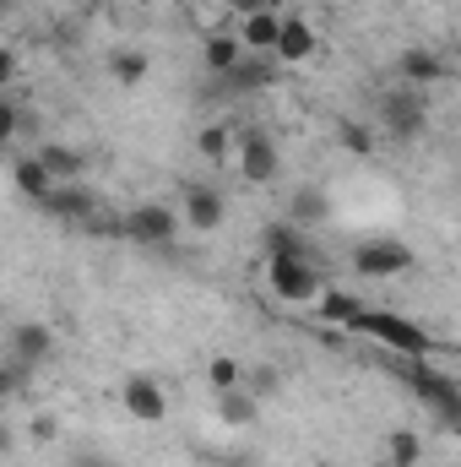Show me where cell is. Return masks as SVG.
<instances>
[{
	"mask_svg": "<svg viewBox=\"0 0 461 467\" xmlns=\"http://www.w3.org/2000/svg\"><path fill=\"white\" fill-rule=\"evenodd\" d=\"M266 288H271L282 305H321L326 277H321V266L310 261V250H299V255H271V261H266Z\"/></svg>",
	"mask_w": 461,
	"mask_h": 467,
	"instance_id": "cell-1",
	"label": "cell"
},
{
	"mask_svg": "<svg viewBox=\"0 0 461 467\" xmlns=\"http://www.w3.org/2000/svg\"><path fill=\"white\" fill-rule=\"evenodd\" d=\"M218 467H261L250 451H229V457H218Z\"/></svg>",
	"mask_w": 461,
	"mask_h": 467,
	"instance_id": "cell-31",
	"label": "cell"
},
{
	"mask_svg": "<svg viewBox=\"0 0 461 467\" xmlns=\"http://www.w3.org/2000/svg\"><path fill=\"white\" fill-rule=\"evenodd\" d=\"M11 185H16V196L22 202H33V207H44L49 196H55V174L44 169V158L38 152H22V158H11Z\"/></svg>",
	"mask_w": 461,
	"mask_h": 467,
	"instance_id": "cell-10",
	"label": "cell"
},
{
	"mask_svg": "<svg viewBox=\"0 0 461 467\" xmlns=\"http://www.w3.org/2000/svg\"><path fill=\"white\" fill-rule=\"evenodd\" d=\"M255 413H261V397L255 391H218V419L229 424V430H244V424H255Z\"/></svg>",
	"mask_w": 461,
	"mask_h": 467,
	"instance_id": "cell-19",
	"label": "cell"
},
{
	"mask_svg": "<svg viewBox=\"0 0 461 467\" xmlns=\"http://www.w3.org/2000/svg\"><path fill=\"white\" fill-rule=\"evenodd\" d=\"M337 136H343V147L353 152V158H369V152H374V130H369L364 119H343Z\"/></svg>",
	"mask_w": 461,
	"mask_h": 467,
	"instance_id": "cell-24",
	"label": "cell"
},
{
	"mask_svg": "<svg viewBox=\"0 0 461 467\" xmlns=\"http://www.w3.org/2000/svg\"><path fill=\"white\" fill-rule=\"evenodd\" d=\"M109 71H115V82H130V88H136V82L147 77V55H141V49H119L115 60H109Z\"/></svg>",
	"mask_w": 461,
	"mask_h": 467,
	"instance_id": "cell-26",
	"label": "cell"
},
{
	"mask_svg": "<svg viewBox=\"0 0 461 467\" xmlns=\"http://www.w3.org/2000/svg\"><path fill=\"white\" fill-rule=\"evenodd\" d=\"M71 467H115L104 451H71Z\"/></svg>",
	"mask_w": 461,
	"mask_h": 467,
	"instance_id": "cell-29",
	"label": "cell"
},
{
	"mask_svg": "<svg viewBox=\"0 0 461 467\" xmlns=\"http://www.w3.org/2000/svg\"><path fill=\"white\" fill-rule=\"evenodd\" d=\"M315 310H321V316H326V321H332V327H358V321H364V316H369V310H364V305H358V299H353V294H343V288H326V294H321V305H315Z\"/></svg>",
	"mask_w": 461,
	"mask_h": 467,
	"instance_id": "cell-21",
	"label": "cell"
},
{
	"mask_svg": "<svg viewBox=\"0 0 461 467\" xmlns=\"http://www.w3.org/2000/svg\"><path fill=\"white\" fill-rule=\"evenodd\" d=\"M299 234L304 229H293V223H271V229H266V250H271V255H299V250H304Z\"/></svg>",
	"mask_w": 461,
	"mask_h": 467,
	"instance_id": "cell-27",
	"label": "cell"
},
{
	"mask_svg": "<svg viewBox=\"0 0 461 467\" xmlns=\"http://www.w3.org/2000/svg\"><path fill=\"white\" fill-rule=\"evenodd\" d=\"M179 213H185V229L196 234H218L223 229V218H229V207H223V191L218 185H185V196H179Z\"/></svg>",
	"mask_w": 461,
	"mask_h": 467,
	"instance_id": "cell-6",
	"label": "cell"
},
{
	"mask_svg": "<svg viewBox=\"0 0 461 467\" xmlns=\"http://www.w3.org/2000/svg\"><path fill=\"white\" fill-rule=\"evenodd\" d=\"M33 152L44 158V169H49L60 185H82V174H87V152H82V147H71V141H38Z\"/></svg>",
	"mask_w": 461,
	"mask_h": 467,
	"instance_id": "cell-14",
	"label": "cell"
},
{
	"mask_svg": "<svg viewBox=\"0 0 461 467\" xmlns=\"http://www.w3.org/2000/svg\"><path fill=\"white\" fill-rule=\"evenodd\" d=\"M239 60H244V38L239 33H212L207 38V71L212 77H229Z\"/></svg>",
	"mask_w": 461,
	"mask_h": 467,
	"instance_id": "cell-20",
	"label": "cell"
},
{
	"mask_svg": "<svg viewBox=\"0 0 461 467\" xmlns=\"http://www.w3.org/2000/svg\"><path fill=\"white\" fill-rule=\"evenodd\" d=\"M229 11L244 22V16H255V11H266V0H229Z\"/></svg>",
	"mask_w": 461,
	"mask_h": 467,
	"instance_id": "cell-30",
	"label": "cell"
},
{
	"mask_svg": "<svg viewBox=\"0 0 461 467\" xmlns=\"http://www.w3.org/2000/svg\"><path fill=\"white\" fill-rule=\"evenodd\" d=\"M396 71H402V77H407L413 88H435V82L446 77V60H440L435 49H402Z\"/></svg>",
	"mask_w": 461,
	"mask_h": 467,
	"instance_id": "cell-17",
	"label": "cell"
},
{
	"mask_svg": "<svg viewBox=\"0 0 461 467\" xmlns=\"http://www.w3.org/2000/svg\"><path fill=\"white\" fill-rule=\"evenodd\" d=\"M271 60H277V55H250V60H239L229 77H223V88H229V93H255V88H266V82H271Z\"/></svg>",
	"mask_w": 461,
	"mask_h": 467,
	"instance_id": "cell-18",
	"label": "cell"
},
{
	"mask_svg": "<svg viewBox=\"0 0 461 467\" xmlns=\"http://www.w3.org/2000/svg\"><path fill=\"white\" fill-rule=\"evenodd\" d=\"M44 213H49L55 223H66V229H87V223L98 218V202H93L87 185H55V196L44 202Z\"/></svg>",
	"mask_w": 461,
	"mask_h": 467,
	"instance_id": "cell-9",
	"label": "cell"
},
{
	"mask_svg": "<svg viewBox=\"0 0 461 467\" xmlns=\"http://www.w3.org/2000/svg\"><path fill=\"white\" fill-rule=\"evenodd\" d=\"M353 272L358 277H402L413 272V250L391 234H374V239H358L353 244Z\"/></svg>",
	"mask_w": 461,
	"mask_h": 467,
	"instance_id": "cell-4",
	"label": "cell"
},
{
	"mask_svg": "<svg viewBox=\"0 0 461 467\" xmlns=\"http://www.w3.org/2000/svg\"><path fill=\"white\" fill-rule=\"evenodd\" d=\"M244 391H255L261 402H271V397L282 391V369H277V364H255V369L244 375Z\"/></svg>",
	"mask_w": 461,
	"mask_h": 467,
	"instance_id": "cell-23",
	"label": "cell"
},
{
	"mask_svg": "<svg viewBox=\"0 0 461 467\" xmlns=\"http://www.w3.org/2000/svg\"><path fill=\"white\" fill-rule=\"evenodd\" d=\"M5 353L38 369V364L55 353V332H49L44 321H16V327H11V337H5Z\"/></svg>",
	"mask_w": 461,
	"mask_h": 467,
	"instance_id": "cell-11",
	"label": "cell"
},
{
	"mask_svg": "<svg viewBox=\"0 0 461 467\" xmlns=\"http://www.w3.org/2000/svg\"><path fill=\"white\" fill-rule=\"evenodd\" d=\"M207 380H212V391H233V386L244 380V369H239V358H223V353H218V358L207 364Z\"/></svg>",
	"mask_w": 461,
	"mask_h": 467,
	"instance_id": "cell-28",
	"label": "cell"
},
{
	"mask_svg": "<svg viewBox=\"0 0 461 467\" xmlns=\"http://www.w3.org/2000/svg\"><path fill=\"white\" fill-rule=\"evenodd\" d=\"M288 223L293 229H326L332 223V196L321 191V185H299L293 196H288Z\"/></svg>",
	"mask_w": 461,
	"mask_h": 467,
	"instance_id": "cell-13",
	"label": "cell"
},
{
	"mask_svg": "<svg viewBox=\"0 0 461 467\" xmlns=\"http://www.w3.org/2000/svg\"><path fill=\"white\" fill-rule=\"evenodd\" d=\"M402 369H407V386H413L424 402H435L451 424H461V391L440 375V369H429V364H402Z\"/></svg>",
	"mask_w": 461,
	"mask_h": 467,
	"instance_id": "cell-8",
	"label": "cell"
},
{
	"mask_svg": "<svg viewBox=\"0 0 461 467\" xmlns=\"http://www.w3.org/2000/svg\"><path fill=\"white\" fill-rule=\"evenodd\" d=\"M310 55H315V27H310V16H282L277 66H304Z\"/></svg>",
	"mask_w": 461,
	"mask_h": 467,
	"instance_id": "cell-15",
	"label": "cell"
},
{
	"mask_svg": "<svg viewBox=\"0 0 461 467\" xmlns=\"http://www.w3.org/2000/svg\"><path fill=\"white\" fill-rule=\"evenodd\" d=\"M277 169H282L277 141H271L266 130H244V136H239V174H244L250 185H266V180H277Z\"/></svg>",
	"mask_w": 461,
	"mask_h": 467,
	"instance_id": "cell-7",
	"label": "cell"
},
{
	"mask_svg": "<svg viewBox=\"0 0 461 467\" xmlns=\"http://www.w3.org/2000/svg\"><path fill=\"white\" fill-rule=\"evenodd\" d=\"M358 327H364L374 343H385L391 353H402V358H429V353H435V337H429L418 321H407V316H391V310L374 316V310H369Z\"/></svg>",
	"mask_w": 461,
	"mask_h": 467,
	"instance_id": "cell-2",
	"label": "cell"
},
{
	"mask_svg": "<svg viewBox=\"0 0 461 467\" xmlns=\"http://www.w3.org/2000/svg\"><path fill=\"white\" fill-rule=\"evenodd\" d=\"M380 125L391 141H418L429 130V104L418 93H385L380 99Z\"/></svg>",
	"mask_w": 461,
	"mask_h": 467,
	"instance_id": "cell-5",
	"label": "cell"
},
{
	"mask_svg": "<svg viewBox=\"0 0 461 467\" xmlns=\"http://www.w3.org/2000/svg\"><path fill=\"white\" fill-rule=\"evenodd\" d=\"M119 397H125L130 419H141V424H163V413H169V397H163V386H158V380H147V375H130Z\"/></svg>",
	"mask_w": 461,
	"mask_h": 467,
	"instance_id": "cell-12",
	"label": "cell"
},
{
	"mask_svg": "<svg viewBox=\"0 0 461 467\" xmlns=\"http://www.w3.org/2000/svg\"><path fill=\"white\" fill-rule=\"evenodd\" d=\"M196 147H201V158H229V152H239L229 125H207V130L196 136Z\"/></svg>",
	"mask_w": 461,
	"mask_h": 467,
	"instance_id": "cell-25",
	"label": "cell"
},
{
	"mask_svg": "<svg viewBox=\"0 0 461 467\" xmlns=\"http://www.w3.org/2000/svg\"><path fill=\"white\" fill-rule=\"evenodd\" d=\"M451 60H456V66H461V38H456V44H451Z\"/></svg>",
	"mask_w": 461,
	"mask_h": 467,
	"instance_id": "cell-32",
	"label": "cell"
},
{
	"mask_svg": "<svg viewBox=\"0 0 461 467\" xmlns=\"http://www.w3.org/2000/svg\"><path fill=\"white\" fill-rule=\"evenodd\" d=\"M239 38H244V49H255V55H277V38H282V11H255V16H244L239 22Z\"/></svg>",
	"mask_w": 461,
	"mask_h": 467,
	"instance_id": "cell-16",
	"label": "cell"
},
{
	"mask_svg": "<svg viewBox=\"0 0 461 467\" xmlns=\"http://www.w3.org/2000/svg\"><path fill=\"white\" fill-rule=\"evenodd\" d=\"M385 457H391V467H413L424 457V441H418L413 430H396V435L385 441Z\"/></svg>",
	"mask_w": 461,
	"mask_h": 467,
	"instance_id": "cell-22",
	"label": "cell"
},
{
	"mask_svg": "<svg viewBox=\"0 0 461 467\" xmlns=\"http://www.w3.org/2000/svg\"><path fill=\"white\" fill-rule=\"evenodd\" d=\"M119 223H125V239H130V244L163 250V244H174V234L185 229V213H174L169 202H141V207H130Z\"/></svg>",
	"mask_w": 461,
	"mask_h": 467,
	"instance_id": "cell-3",
	"label": "cell"
}]
</instances>
